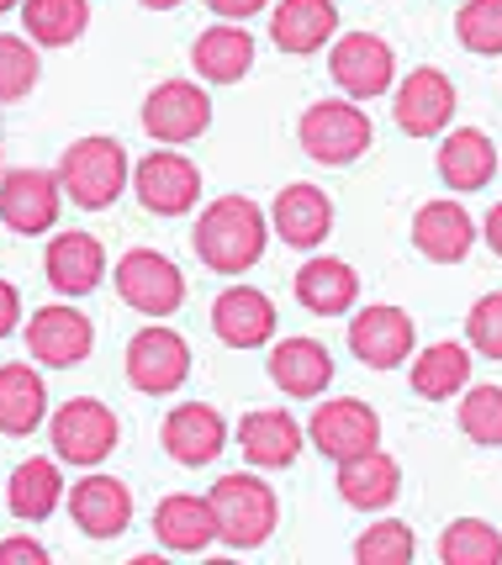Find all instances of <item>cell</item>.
Wrapping results in <instances>:
<instances>
[{"instance_id":"6da1fadb","label":"cell","mask_w":502,"mask_h":565,"mask_svg":"<svg viewBox=\"0 0 502 565\" xmlns=\"http://www.w3.org/2000/svg\"><path fill=\"white\" fill-rule=\"evenodd\" d=\"M191 244H196V259L206 270L244 275L249 265H259V254L270 244V217L249 196H217L201 206Z\"/></svg>"},{"instance_id":"7a4b0ae2","label":"cell","mask_w":502,"mask_h":565,"mask_svg":"<svg viewBox=\"0 0 502 565\" xmlns=\"http://www.w3.org/2000/svg\"><path fill=\"white\" fill-rule=\"evenodd\" d=\"M58 185H64V196L75 201V206H85V212H106V206L132 185L127 148L117 143V138H106V132L79 138V143H70L64 148V159H58Z\"/></svg>"},{"instance_id":"3957f363","label":"cell","mask_w":502,"mask_h":565,"mask_svg":"<svg viewBox=\"0 0 502 565\" xmlns=\"http://www.w3.org/2000/svg\"><path fill=\"white\" fill-rule=\"evenodd\" d=\"M212 508H217V540L227 550H259L276 534L280 502L270 481H259L254 470H227L223 481H212Z\"/></svg>"},{"instance_id":"277c9868","label":"cell","mask_w":502,"mask_h":565,"mask_svg":"<svg viewBox=\"0 0 502 565\" xmlns=\"http://www.w3.org/2000/svg\"><path fill=\"white\" fill-rule=\"evenodd\" d=\"M297 143L307 148V159L339 170V164H354L365 148L376 143V127L354 100H318V106L301 111Z\"/></svg>"},{"instance_id":"5b68a950","label":"cell","mask_w":502,"mask_h":565,"mask_svg":"<svg viewBox=\"0 0 502 565\" xmlns=\"http://www.w3.org/2000/svg\"><path fill=\"white\" fill-rule=\"evenodd\" d=\"M49 439L64 466H100L117 449V439H122V423H117V413L106 402L75 396V402H64L49 418Z\"/></svg>"},{"instance_id":"8992f818","label":"cell","mask_w":502,"mask_h":565,"mask_svg":"<svg viewBox=\"0 0 502 565\" xmlns=\"http://www.w3.org/2000/svg\"><path fill=\"white\" fill-rule=\"evenodd\" d=\"M191 375V344L180 339L175 328L149 322L127 339V386L143 396H170L185 386Z\"/></svg>"},{"instance_id":"52a82bcc","label":"cell","mask_w":502,"mask_h":565,"mask_svg":"<svg viewBox=\"0 0 502 565\" xmlns=\"http://www.w3.org/2000/svg\"><path fill=\"white\" fill-rule=\"evenodd\" d=\"M117 296H122L132 312L164 322L185 301V275L159 248H127L122 259H117Z\"/></svg>"},{"instance_id":"ba28073f","label":"cell","mask_w":502,"mask_h":565,"mask_svg":"<svg viewBox=\"0 0 502 565\" xmlns=\"http://www.w3.org/2000/svg\"><path fill=\"white\" fill-rule=\"evenodd\" d=\"M328 74H333V85L350 100H376L397 79V53L376 32H344L328 49Z\"/></svg>"},{"instance_id":"9c48e42d","label":"cell","mask_w":502,"mask_h":565,"mask_svg":"<svg viewBox=\"0 0 502 565\" xmlns=\"http://www.w3.org/2000/svg\"><path fill=\"white\" fill-rule=\"evenodd\" d=\"M132 191L153 217H185L201 201V170L180 148H153L149 159L132 164Z\"/></svg>"},{"instance_id":"30bf717a","label":"cell","mask_w":502,"mask_h":565,"mask_svg":"<svg viewBox=\"0 0 502 565\" xmlns=\"http://www.w3.org/2000/svg\"><path fill=\"white\" fill-rule=\"evenodd\" d=\"M212 127V96L191 79H164L143 100V132L153 143H191Z\"/></svg>"},{"instance_id":"8fae6325","label":"cell","mask_w":502,"mask_h":565,"mask_svg":"<svg viewBox=\"0 0 502 565\" xmlns=\"http://www.w3.org/2000/svg\"><path fill=\"white\" fill-rule=\"evenodd\" d=\"M392 117L407 138H445V127L455 117V79L445 70H413L392 96Z\"/></svg>"},{"instance_id":"7c38bea8","label":"cell","mask_w":502,"mask_h":565,"mask_svg":"<svg viewBox=\"0 0 502 565\" xmlns=\"http://www.w3.org/2000/svg\"><path fill=\"white\" fill-rule=\"evenodd\" d=\"M90 349H96V322L85 318V312H75V307H64V301L38 307L32 322H26V354H32L38 365L70 370V365H79Z\"/></svg>"},{"instance_id":"4fadbf2b","label":"cell","mask_w":502,"mask_h":565,"mask_svg":"<svg viewBox=\"0 0 502 565\" xmlns=\"http://www.w3.org/2000/svg\"><path fill=\"white\" fill-rule=\"evenodd\" d=\"M307 439L318 444L328 460H354V455H365V449L381 444V418H376V407L360 402V396H333V402H323L312 413Z\"/></svg>"},{"instance_id":"5bb4252c","label":"cell","mask_w":502,"mask_h":565,"mask_svg":"<svg viewBox=\"0 0 502 565\" xmlns=\"http://www.w3.org/2000/svg\"><path fill=\"white\" fill-rule=\"evenodd\" d=\"M58 206H64V185L58 174L49 170H6L0 180V222L22 238H38L58 222Z\"/></svg>"},{"instance_id":"9a60e30c","label":"cell","mask_w":502,"mask_h":565,"mask_svg":"<svg viewBox=\"0 0 502 565\" xmlns=\"http://www.w3.org/2000/svg\"><path fill=\"white\" fill-rule=\"evenodd\" d=\"M159 444H164V455L175 460V466H212L217 455H223L227 444V423L217 407H206V402H180L175 413L164 418L159 428Z\"/></svg>"},{"instance_id":"2e32d148","label":"cell","mask_w":502,"mask_h":565,"mask_svg":"<svg viewBox=\"0 0 502 565\" xmlns=\"http://www.w3.org/2000/svg\"><path fill=\"white\" fill-rule=\"evenodd\" d=\"M413 318L402 307H365L350 322V354L371 370H397L413 354Z\"/></svg>"},{"instance_id":"e0dca14e","label":"cell","mask_w":502,"mask_h":565,"mask_svg":"<svg viewBox=\"0 0 502 565\" xmlns=\"http://www.w3.org/2000/svg\"><path fill=\"white\" fill-rule=\"evenodd\" d=\"M212 333L227 349H265L276 339V301L254 286H227L212 301Z\"/></svg>"},{"instance_id":"ac0fdd59","label":"cell","mask_w":502,"mask_h":565,"mask_svg":"<svg viewBox=\"0 0 502 565\" xmlns=\"http://www.w3.org/2000/svg\"><path fill=\"white\" fill-rule=\"evenodd\" d=\"M70 518L79 523V534H90V540H117V534H127V523H132V492H127V481L106 476V470L75 481Z\"/></svg>"},{"instance_id":"d6986e66","label":"cell","mask_w":502,"mask_h":565,"mask_svg":"<svg viewBox=\"0 0 502 565\" xmlns=\"http://www.w3.org/2000/svg\"><path fill=\"white\" fill-rule=\"evenodd\" d=\"M43 270H49V286L58 296H90L106 280V248H100L96 233H79V227H70V233H58L49 244V254H43Z\"/></svg>"},{"instance_id":"ffe728a7","label":"cell","mask_w":502,"mask_h":565,"mask_svg":"<svg viewBox=\"0 0 502 565\" xmlns=\"http://www.w3.org/2000/svg\"><path fill=\"white\" fill-rule=\"evenodd\" d=\"M477 244V222L460 201H428L413 217V248L434 265H460Z\"/></svg>"},{"instance_id":"44dd1931","label":"cell","mask_w":502,"mask_h":565,"mask_svg":"<svg viewBox=\"0 0 502 565\" xmlns=\"http://www.w3.org/2000/svg\"><path fill=\"white\" fill-rule=\"evenodd\" d=\"M153 540L175 555H201L206 544H217V508L212 497L175 492L153 508Z\"/></svg>"},{"instance_id":"7402d4cb","label":"cell","mask_w":502,"mask_h":565,"mask_svg":"<svg viewBox=\"0 0 502 565\" xmlns=\"http://www.w3.org/2000/svg\"><path fill=\"white\" fill-rule=\"evenodd\" d=\"M339 497L360 508V513H381L402 497V466L386 455V449H365L354 460H339Z\"/></svg>"},{"instance_id":"603a6c76","label":"cell","mask_w":502,"mask_h":565,"mask_svg":"<svg viewBox=\"0 0 502 565\" xmlns=\"http://www.w3.org/2000/svg\"><path fill=\"white\" fill-rule=\"evenodd\" d=\"M238 449L254 470H280L301 455V423L280 407H259V413H244L238 423Z\"/></svg>"},{"instance_id":"cb8c5ba5","label":"cell","mask_w":502,"mask_h":565,"mask_svg":"<svg viewBox=\"0 0 502 565\" xmlns=\"http://www.w3.org/2000/svg\"><path fill=\"white\" fill-rule=\"evenodd\" d=\"M191 70L206 85H233L254 70V38L244 22H217L206 26L196 43H191Z\"/></svg>"},{"instance_id":"d4e9b609","label":"cell","mask_w":502,"mask_h":565,"mask_svg":"<svg viewBox=\"0 0 502 565\" xmlns=\"http://www.w3.org/2000/svg\"><path fill=\"white\" fill-rule=\"evenodd\" d=\"M270 227L280 233V244L291 248H318L333 233V201L318 185H286L270 206Z\"/></svg>"},{"instance_id":"484cf974","label":"cell","mask_w":502,"mask_h":565,"mask_svg":"<svg viewBox=\"0 0 502 565\" xmlns=\"http://www.w3.org/2000/svg\"><path fill=\"white\" fill-rule=\"evenodd\" d=\"M339 32V6L333 0H280L276 17H270V38L280 53H307L328 49V38Z\"/></svg>"},{"instance_id":"4316f807","label":"cell","mask_w":502,"mask_h":565,"mask_svg":"<svg viewBox=\"0 0 502 565\" xmlns=\"http://www.w3.org/2000/svg\"><path fill=\"white\" fill-rule=\"evenodd\" d=\"M49 418V386L43 375L22 360L0 365V434L6 439H26L38 434V423Z\"/></svg>"},{"instance_id":"83f0119b","label":"cell","mask_w":502,"mask_h":565,"mask_svg":"<svg viewBox=\"0 0 502 565\" xmlns=\"http://www.w3.org/2000/svg\"><path fill=\"white\" fill-rule=\"evenodd\" d=\"M297 301L312 318H339V312H350L354 301H360V275L344 259L312 254L297 270Z\"/></svg>"},{"instance_id":"f1b7e54d","label":"cell","mask_w":502,"mask_h":565,"mask_svg":"<svg viewBox=\"0 0 502 565\" xmlns=\"http://www.w3.org/2000/svg\"><path fill=\"white\" fill-rule=\"evenodd\" d=\"M498 174V148L481 127H455L439 143V180L450 191H481Z\"/></svg>"},{"instance_id":"f546056e","label":"cell","mask_w":502,"mask_h":565,"mask_svg":"<svg viewBox=\"0 0 502 565\" xmlns=\"http://www.w3.org/2000/svg\"><path fill=\"white\" fill-rule=\"evenodd\" d=\"M270 381L286 396H323L333 381V360L318 339H280L270 349Z\"/></svg>"},{"instance_id":"4dcf8cb0","label":"cell","mask_w":502,"mask_h":565,"mask_svg":"<svg viewBox=\"0 0 502 565\" xmlns=\"http://www.w3.org/2000/svg\"><path fill=\"white\" fill-rule=\"evenodd\" d=\"M471 386V349L445 339V344H428L418 360H413V392L424 402H450Z\"/></svg>"},{"instance_id":"1f68e13d","label":"cell","mask_w":502,"mask_h":565,"mask_svg":"<svg viewBox=\"0 0 502 565\" xmlns=\"http://www.w3.org/2000/svg\"><path fill=\"white\" fill-rule=\"evenodd\" d=\"M11 513L22 518V523H43V518L64 502V476H58V460H43V455H32L22 466L11 470Z\"/></svg>"},{"instance_id":"d6a6232c","label":"cell","mask_w":502,"mask_h":565,"mask_svg":"<svg viewBox=\"0 0 502 565\" xmlns=\"http://www.w3.org/2000/svg\"><path fill=\"white\" fill-rule=\"evenodd\" d=\"M22 26L38 49H70L90 26L85 0H22Z\"/></svg>"},{"instance_id":"836d02e7","label":"cell","mask_w":502,"mask_h":565,"mask_svg":"<svg viewBox=\"0 0 502 565\" xmlns=\"http://www.w3.org/2000/svg\"><path fill=\"white\" fill-rule=\"evenodd\" d=\"M439 561L445 565H498L502 561V534L481 518H455L439 534Z\"/></svg>"},{"instance_id":"e575fe53","label":"cell","mask_w":502,"mask_h":565,"mask_svg":"<svg viewBox=\"0 0 502 565\" xmlns=\"http://www.w3.org/2000/svg\"><path fill=\"white\" fill-rule=\"evenodd\" d=\"M413 550H418L413 529H407L402 518H381V523H371V529L354 540V561L360 565H407Z\"/></svg>"},{"instance_id":"d590c367","label":"cell","mask_w":502,"mask_h":565,"mask_svg":"<svg viewBox=\"0 0 502 565\" xmlns=\"http://www.w3.org/2000/svg\"><path fill=\"white\" fill-rule=\"evenodd\" d=\"M460 428L471 444L502 449V386H466L460 396Z\"/></svg>"},{"instance_id":"8d00e7d4","label":"cell","mask_w":502,"mask_h":565,"mask_svg":"<svg viewBox=\"0 0 502 565\" xmlns=\"http://www.w3.org/2000/svg\"><path fill=\"white\" fill-rule=\"evenodd\" d=\"M455 38H460V49L498 58L502 53V0H466L460 17H455Z\"/></svg>"},{"instance_id":"74e56055","label":"cell","mask_w":502,"mask_h":565,"mask_svg":"<svg viewBox=\"0 0 502 565\" xmlns=\"http://www.w3.org/2000/svg\"><path fill=\"white\" fill-rule=\"evenodd\" d=\"M38 74H43V64H38V49H32V38L0 32V100L32 96Z\"/></svg>"},{"instance_id":"f35d334b","label":"cell","mask_w":502,"mask_h":565,"mask_svg":"<svg viewBox=\"0 0 502 565\" xmlns=\"http://www.w3.org/2000/svg\"><path fill=\"white\" fill-rule=\"evenodd\" d=\"M466 339H471L477 354L502 360V291H487L477 307H471V318H466Z\"/></svg>"},{"instance_id":"ab89813d","label":"cell","mask_w":502,"mask_h":565,"mask_svg":"<svg viewBox=\"0 0 502 565\" xmlns=\"http://www.w3.org/2000/svg\"><path fill=\"white\" fill-rule=\"evenodd\" d=\"M49 561V544H38V540H6L0 544V565H43Z\"/></svg>"},{"instance_id":"60d3db41","label":"cell","mask_w":502,"mask_h":565,"mask_svg":"<svg viewBox=\"0 0 502 565\" xmlns=\"http://www.w3.org/2000/svg\"><path fill=\"white\" fill-rule=\"evenodd\" d=\"M270 0H206V11L212 17H223V22H249V17H259Z\"/></svg>"},{"instance_id":"b9f144b4","label":"cell","mask_w":502,"mask_h":565,"mask_svg":"<svg viewBox=\"0 0 502 565\" xmlns=\"http://www.w3.org/2000/svg\"><path fill=\"white\" fill-rule=\"evenodd\" d=\"M17 322H22V296H17L11 280H0V339H6Z\"/></svg>"},{"instance_id":"7bdbcfd3","label":"cell","mask_w":502,"mask_h":565,"mask_svg":"<svg viewBox=\"0 0 502 565\" xmlns=\"http://www.w3.org/2000/svg\"><path fill=\"white\" fill-rule=\"evenodd\" d=\"M481 233H487V248H492V254L502 259V201L492 206V212H487V222H481Z\"/></svg>"},{"instance_id":"ee69618b","label":"cell","mask_w":502,"mask_h":565,"mask_svg":"<svg viewBox=\"0 0 502 565\" xmlns=\"http://www.w3.org/2000/svg\"><path fill=\"white\" fill-rule=\"evenodd\" d=\"M138 6H149V11H175L180 0H138Z\"/></svg>"},{"instance_id":"f6af8a7d","label":"cell","mask_w":502,"mask_h":565,"mask_svg":"<svg viewBox=\"0 0 502 565\" xmlns=\"http://www.w3.org/2000/svg\"><path fill=\"white\" fill-rule=\"evenodd\" d=\"M17 6H22V0H0V17H6V11H17Z\"/></svg>"},{"instance_id":"bcb514c9","label":"cell","mask_w":502,"mask_h":565,"mask_svg":"<svg viewBox=\"0 0 502 565\" xmlns=\"http://www.w3.org/2000/svg\"><path fill=\"white\" fill-rule=\"evenodd\" d=\"M0 227H6V222H0Z\"/></svg>"}]
</instances>
